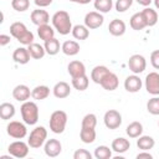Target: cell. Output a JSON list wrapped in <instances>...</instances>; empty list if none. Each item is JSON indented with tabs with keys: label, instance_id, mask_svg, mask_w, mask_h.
I'll use <instances>...</instances> for the list:
<instances>
[{
	"label": "cell",
	"instance_id": "cell-43",
	"mask_svg": "<svg viewBox=\"0 0 159 159\" xmlns=\"http://www.w3.org/2000/svg\"><path fill=\"white\" fill-rule=\"evenodd\" d=\"M150 63L155 70H159V50H155L150 53Z\"/></svg>",
	"mask_w": 159,
	"mask_h": 159
},
{
	"label": "cell",
	"instance_id": "cell-5",
	"mask_svg": "<svg viewBox=\"0 0 159 159\" xmlns=\"http://www.w3.org/2000/svg\"><path fill=\"white\" fill-rule=\"evenodd\" d=\"M46 139H47V129L43 125H39L31 130L27 143H29L30 148L37 149L46 143Z\"/></svg>",
	"mask_w": 159,
	"mask_h": 159
},
{
	"label": "cell",
	"instance_id": "cell-35",
	"mask_svg": "<svg viewBox=\"0 0 159 159\" xmlns=\"http://www.w3.org/2000/svg\"><path fill=\"white\" fill-rule=\"evenodd\" d=\"M88 84H89V78L87 77V75L72 78V86L77 91H86L88 88Z\"/></svg>",
	"mask_w": 159,
	"mask_h": 159
},
{
	"label": "cell",
	"instance_id": "cell-13",
	"mask_svg": "<svg viewBox=\"0 0 159 159\" xmlns=\"http://www.w3.org/2000/svg\"><path fill=\"white\" fill-rule=\"evenodd\" d=\"M142 86H143V82H142V80H140V77L138 75H134L133 73V75L128 76L124 80V88L129 93H137V92H139L140 88H142Z\"/></svg>",
	"mask_w": 159,
	"mask_h": 159
},
{
	"label": "cell",
	"instance_id": "cell-39",
	"mask_svg": "<svg viewBox=\"0 0 159 159\" xmlns=\"http://www.w3.org/2000/svg\"><path fill=\"white\" fill-rule=\"evenodd\" d=\"M147 111L153 116H159V97L154 96L147 103Z\"/></svg>",
	"mask_w": 159,
	"mask_h": 159
},
{
	"label": "cell",
	"instance_id": "cell-3",
	"mask_svg": "<svg viewBox=\"0 0 159 159\" xmlns=\"http://www.w3.org/2000/svg\"><path fill=\"white\" fill-rule=\"evenodd\" d=\"M20 112H21L24 123H26L29 125H34L37 123L40 113H39V107L35 102H32V101L22 102V104L20 107Z\"/></svg>",
	"mask_w": 159,
	"mask_h": 159
},
{
	"label": "cell",
	"instance_id": "cell-48",
	"mask_svg": "<svg viewBox=\"0 0 159 159\" xmlns=\"http://www.w3.org/2000/svg\"><path fill=\"white\" fill-rule=\"evenodd\" d=\"M71 2H76V4H81V5H86V4H89L92 0H70Z\"/></svg>",
	"mask_w": 159,
	"mask_h": 159
},
{
	"label": "cell",
	"instance_id": "cell-40",
	"mask_svg": "<svg viewBox=\"0 0 159 159\" xmlns=\"http://www.w3.org/2000/svg\"><path fill=\"white\" fill-rule=\"evenodd\" d=\"M11 6L19 12H24L30 7V0H11Z\"/></svg>",
	"mask_w": 159,
	"mask_h": 159
},
{
	"label": "cell",
	"instance_id": "cell-37",
	"mask_svg": "<svg viewBox=\"0 0 159 159\" xmlns=\"http://www.w3.org/2000/svg\"><path fill=\"white\" fill-rule=\"evenodd\" d=\"M94 158L96 159H109L112 158V148L107 145H99L94 149Z\"/></svg>",
	"mask_w": 159,
	"mask_h": 159
},
{
	"label": "cell",
	"instance_id": "cell-10",
	"mask_svg": "<svg viewBox=\"0 0 159 159\" xmlns=\"http://www.w3.org/2000/svg\"><path fill=\"white\" fill-rule=\"evenodd\" d=\"M103 22H104V17L98 11H89L84 16V25L89 30H94V29L101 27L103 25Z\"/></svg>",
	"mask_w": 159,
	"mask_h": 159
},
{
	"label": "cell",
	"instance_id": "cell-23",
	"mask_svg": "<svg viewBox=\"0 0 159 159\" xmlns=\"http://www.w3.org/2000/svg\"><path fill=\"white\" fill-rule=\"evenodd\" d=\"M80 50H81L80 43L77 41H73V40H67L61 46V51L66 56H75V55H77L80 52Z\"/></svg>",
	"mask_w": 159,
	"mask_h": 159
},
{
	"label": "cell",
	"instance_id": "cell-36",
	"mask_svg": "<svg viewBox=\"0 0 159 159\" xmlns=\"http://www.w3.org/2000/svg\"><path fill=\"white\" fill-rule=\"evenodd\" d=\"M93 5L98 12L106 14V12H109L112 10L114 4H113V0H94Z\"/></svg>",
	"mask_w": 159,
	"mask_h": 159
},
{
	"label": "cell",
	"instance_id": "cell-14",
	"mask_svg": "<svg viewBox=\"0 0 159 159\" xmlns=\"http://www.w3.org/2000/svg\"><path fill=\"white\" fill-rule=\"evenodd\" d=\"M30 19L32 21V24H35L36 26H41V25H46L50 21V15L46 10H42V7H39L36 10H32Z\"/></svg>",
	"mask_w": 159,
	"mask_h": 159
},
{
	"label": "cell",
	"instance_id": "cell-29",
	"mask_svg": "<svg viewBox=\"0 0 159 159\" xmlns=\"http://www.w3.org/2000/svg\"><path fill=\"white\" fill-rule=\"evenodd\" d=\"M129 25H130V27H132L133 30H135V31H140V30H143L144 27H147V24H145V21H144V17H143V15H142V11H140V12H135L134 15H132V17H130V20H129Z\"/></svg>",
	"mask_w": 159,
	"mask_h": 159
},
{
	"label": "cell",
	"instance_id": "cell-34",
	"mask_svg": "<svg viewBox=\"0 0 159 159\" xmlns=\"http://www.w3.org/2000/svg\"><path fill=\"white\" fill-rule=\"evenodd\" d=\"M71 34L76 40H86L89 36V29L86 25H75Z\"/></svg>",
	"mask_w": 159,
	"mask_h": 159
},
{
	"label": "cell",
	"instance_id": "cell-38",
	"mask_svg": "<svg viewBox=\"0 0 159 159\" xmlns=\"http://www.w3.org/2000/svg\"><path fill=\"white\" fill-rule=\"evenodd\" d=\"M97 125V117L93 113H88L82 118L81 127L83 128H96Z\"/></svg>",
	"mask_w": 159,
	"mask_h": 159
},
{
	"label": "cell",
	"instance_id": "cell-16",
	"mask_svg": "<svg viewBox=\"0 0 159 159\" xmlns=\"http://www.w3.org/2000/svg\"><path fill=\"white\" fill-rule=\"evenodd\" d=\"M52 92H53V96L58 99H63V98H67L70 94H71V87L67 82L65 81H60L57 82L53 88H52Z\"/></svg>",
	"mask_w": 159,
	"mask_h": 159
},
{
	"label": "cell",
	"instance_id": "cell-12",
	"mask_svg": "<svg viewBox=\"0 0 159 159\" xmlns=\"http://www.w3.org/2000/svg\"><path fill=\"white\" fill-rule=\"evenodd\" d=\"M43 150H45V154L47 157L56 158L62 152V144H61V142L58 139L51 138V139H47L46 143L43 144Z\"/></svg>",
	"mask_w": 159,
	"mask_h": 159
},
{
	"label": "cell",
	"instance_id": "cell-46",
	"mask_svg": "<svg viewBox=\"0 0 159 159\" xmlns=\"http://www.w3.org/2000/svg\"><path fill=\"white\" fill-rule=\"evenodd\" d=\"M143 158H147V159H152L153 155L149 153V150H142L140 153L137 154V159H143Z\"/></svg>",
	"mask_w": 159,
	"mask_h": 159
},
{
	"label": "cell",
	"instance_id": "cell-49",
	"mask_svg": "<svg viewBox=\"0 0 159 159\" xmlns=\"http://www.w3.org/2000/svg\"><path fill=\"white\" fill-rule=\"evenodd\" d=\"M153 2H154V6L159 10V0H153Z\"/></svg>",
	"mask_w": 159,
	"mask_h": 159
},
{
	"label": "cell",
	"instance_id": "cell-47",
	"mask_svg": "<svg viewBox=\"0 0 159 159\" xmlns=\"http://www.w3.org/2000/svg\"><path fill=\"white\" fill-rule=\"evenodd\" d=\"M139 5H142V6H145V7H148L150 4H152V1L153 0H135Z\"/></svg>",
	"mask_w": 159,
	"mask_h": 159
},
{
	"label": "cell",
	"instance_id": "cell-41",
	"mask_svg": "<svg viewBox=\"0 0 159 159\" xmlns=\"http://www.w3.org/2000/svg\"><path fill=\"white\" fill-rule=\"evenodd\" d=\"M132 5H133V0H117L116 4H114V7L118 12H124Z\"/></svg>",
	"mask_w": 159,
	"mask_h": 159
},
{
	"label": "cell",
	"instance_id": "cell-7",
	"mask_svg": "<svg viewBox=\"0 0 159 159\" xmlns=\"http://www.w3.org/2000/svg\"><path fill=\"white\" fill-rule=\"evenodd\" d=\"M29 143H25L22 140H15L12 143H10L9 148H7V152L10 155H12L14 158H19V159H22L25 157H27L29 154Z\"/></svg>",
	"mask_w": 159,
	"mask_h": 159
},
{
	"label": "cell",
	"instance_id": "cell-42",
	"mask_svg": "<svg viewBox=\"0 0 159 159\" xmlns=\"http://www.w3.org/2000/svg\"><path fill=\"white\" fill-rule=\"evenodd\" d=\"M73 159H92V154L86 149H77L73 153Z\"/></svg>",
	"mask_w": 159,
	"mask_h": 159
},
{
	"label": "cell",
	"instance_id": "cell-2",
	"mask_svg": "<svg viewBox=\"0 0 159 159\" xmlns=\"http://www.w3.org/2000/svg\"><path fill=\"white\" fill-rule=\"evenodd\" d=\"M10 35L25 46H29L35 40L34 34L30 30H27V27L24 22H20V21L12 22L10 25Z\"/></svg>",
	"mask_w": 159,
	"mask_h": 159
},
{
	"label": "cell",
	"instance_id": "cell-1",
	"mask_svg": "<svg viewBox=\"0 0 159 159\" xmlns=\"http://www.w3.org/2000/svg\"><path fill=\"white\" fill-rule=\"evenodd\" d=\"M52 26L53 29L60 34V35H68L70 32H72V22H71V17L70 14L65 10H58L53 14L52 19Z\"/></svg>",
	"mask_w": 159,
	"mask_h": 159
},
{
	"label": "cell",
	"instance_id": "cell-45",
	"mask_svg": "<svg viewBox=\"0 0 159 159\" xmlns=\"http://www.w3.org/2000/svg\"><path fill=\"white\" fill-rule=\"evenodd\" d=\"M10 35H5V34H1L0 35V46H6L7 43H10Z\"/></svg>",
	"mask_w": 159,
	"mask_h": 159
},
{
	"label": "cell",
	"instance_id": "cell-22",
	"mask_svg": "<svg viewBox=\"0 0 159 159\" xmlns=\"http://www.w3.org/2000/svg\"><path fill=\"white\" fill-rule=\"evenodd\" d=\"M109 72H111V71L108 70V67H106V66H103V65L94 66V67L92 68V71H91V80H92L94 83L99 84L101 81L104 78V76H106L107 73H109Z\"/></svg>",
	"mask_w": 159,
	"mask_h": 159
},
{
	"label": "cell",
	"instance_id": "cell-33",
	"mask_svg": "<svg viewBox=\"0 0 159 159\" xmlns=\"http://www.w3.org/2000/svg\"><path fill=\"white\" fill-rule=\"evenodd\" d=\"M155 145V140L150 135H140L137 139V147L140 150H150Z\"/></svg>",
	"mask_w": 159,
	"mask_h": 159
},
{
	"label": "cell",
	"instance_id": "cell-9",
	"mask_svg": "<svg viewBox=\"0 0 159 159\" xmlns=\"http://www.w3.org/2000/svg\"><path fill=\"white\" fill-rule=\"evenodd\" d=\"M103 122L108 129H117L122 124V114L116 109H109L104 113Z\"/></svg>",
	"mask_w": 159,
	"mask_h": 159
},
{
	"label": "cell",
	"instance_id": "cell-8",
	"mask_svg": "<svg viewBox=\"0 0 159 159\" xmlns=\"http://www.w3.org/2000/svg\"><path fill=\"white\" fill-rule=\"evenodd\" d=\"M128 67L129 70L134 73V75H139L142 72H144V70L147 68V61H145V57L139 55V53H135V55H132L128 60Z\"/></svg>",
	"mask_w": 159,
	"mask_h": 159
},
{
	"label": "cell",
	"instance_id": "cell-11",
	"mask_svg": "<svg viewBox=\"0 0 159 159\" xmlns=\"http://www.w3.org/2000/svg\"><path fill=\"white\" fill-rule=\"evenodd\" d=\"M144 86H145V89L148 93H150L153 96H158L159 94V73L149 72L145 77Z\"/></svg>",
	"mask_w": 159,
	"mask_h": 159
},
{
	"label": "cell",
	"instance_id": "cell-50",
	"mask_svg": "<svg viewBox=\"0 0 159 159\" xmlns=\"http://www.w3.org/2000/svg\"><path fill=\"white\" fill-rule=\"evenodd\" d=\"M158 127H159V120H158Z\"/></svg>",
	"mask_w": 159,
	"mask_h": 159
},
{
	"label": "cell",
	"instance_id": "cell-26",
	"mask_svg": "<svg viewBox=\"0 0 159 159\" xmlns=\"http://www.w3.org/2000/svg\"><path fill=\"white\" fill-rule=\"evenodd\" d=\"M142 15L144 17L147 26H149V27L154 26L158 22V12L152 7H145L144 10H142Z\"/></svg>",
	"mask_w": 159,
	"mask_h": 159
},
{
	"label": "cell",
	"instance_id": "cell-18",
	"mask_svg": "<svg viewBox=\"0 0 159 159\" xmlns=\"http://www.w3.org/2000/svg\"><path fill=\"white\" fill-rule=\"evenodd\" d=\"M125 30H127L125 22L123 20H119V19L112 20L108 25V31L113 36H122L125 34Z\"/></svg>",
	"mask_w": 159,
	"mask_h": 159
},
{
	"label": "cell",
	"instance_id": "cell-21",
	"mask_svg": "<svg viewBox=\"0 0 159 159\" xmlns=\"http://www.w3.org/2000/svg\"><path fill=\"white\" fill-rule=\"evenodd\" d=\"M112 150L114 153H118V154H123L125 153L129 148H130V142L123 137H119V138H116L113 142H112Z\"/></svg>",
	"mask_w": 159,
	"mask_h": 159
},
{
	"label": "cell",
	"instance_id": "cell-44",
	"mask_svg": "<svg viewBox=\"0 0 159 159\" xmlns=\"http://www.w3.org/2000/svg\"><path fill=\"white\" fill-rule=\"evenodd\" d=\"M52 1H53V0H34L35 5L39 6V7H46V6L51 5Z\"/></svg>",
	"mask_w": 159,
	"mask_h": 159
},
{
	"label": "cell",
	"instance_id": "cell-6",
	"mask_svg": "<svg viewBox=\"0 0 159 159\" xmlns=\"http://www.w3.org/2000/svg\"><path fill=\"white\" fill-rule=\"evenodd\" d=\"M26 124V123H25ZM22 122L19 120H11L9 122V124L6 125V132L11 138L15 139H22L26 137L27 134V128Z\"/></svg>",
	"mask_w": 159,
	"mask_h": 159
},
{
	"label": "cell",
	"instance_id": "cell-28",
	"mask_svg": "<svg viewBox=\"0 0 159 159\" xmlns=\"http://www.w3.org/2000/svg\"><path fill=\"white\" fill-rule=\"evenodd\" d=\"M62 45H60V41L56 39V37H52L47 41H45L43 43V47L46 50V53L50 55V56H55L60 52V48H61Z\"/></svg>",
	"mask_w": 159,
	"mask_h": 159
},
{
	"label": "cell",
	"instance_id": "cell-32",
	"mask_svg": "<svg viewBox=\"0 0 159 159\" xmlns=\"http://www.w3.org/2000/svg\"><path fill=\"white\" fill-rule=\"evenodd\" d=\"M96 130L94 128H83L81 127V132H80V138L84 144H92L96 140Z\"/></svg>",
	"mask_w": 159,
	"mask_h": 159
},
{
	"label": "cell",
	"instance_id": "cell-27",
	"mask_svg": "<svg viewBox=\"0 0 159 159\" xmlns=\"http://www.w3.org/2000/svg\"><path fill=\"white\" fill-rule=\"evenodd\" d=\"M37 35L45 42V41L50 40V39L55 37V29H53V26H50L48 24L37 26Z\"/></svg>",
	"mask_w": 159,
	"mask_h": 159
},
{
	"label": "cell",
	"instance_id": "cell-30",
	"mask_svg": "<svg viewBox=\"0 0 159 159\" xmlns=\"http://www.w3.org/2000/svg\"><path fill=\"white\" fill-rule=\"evenodd\" d=\"M27 50H29L30 56H31L32 58H35V60H40V58H42V57L46 55L45 47H43L42 45H40V43H36V42L30 43V45L27 46Z\"/></svg>",
	"mask_w": 159,
	"mask_h": 159
},
{
	"label": "cell",
	"instance_id": "cell-19",
	"mask_svg": "<svg viewBox=\"0 0 159 159\" xmlns=\"http://www.w3.org/2000/svg\"><path fill=\"white\" fill-rule=\"evenodd\" d=\"M67 71H68L70 76H71L72 78H75V77L86 75V66H84L83 62L75 60V61H71V62L68 63V66H67Z\"/></svg>",
	"mask_w": 159,
	"mask_h": 159
},
{
	"label": "cell",
	"instance_id": "cell-31",
	"mask_svg": "<svg viewBox=\"0 0 159 159\" xmlns=\"http://www.w3.org/2000/svg\"><path fill=\"white\" fill-rule=\"evenodd\" d=\"M50 96V88L45 84H40V86H36L32 91H31V97L36 101H42V99H46L47 97Z\"/></svg>",
	"mask_w": 159,
	"mask_h": 159
},
{
	"label": "cell",
	"instance_id": "cell-4",
	"mask_svg": "<svg viewBox=\"0 0 159 159\" xmlns=\"http://www.w3.org/2000/svg\"><path fill=\"white\" fill-rule=\"evenodd\" d=\"M67 113L65 111H55L51 113L50 116V129L51 132H53L55 134H61L65 132L66 129V124H67Z\"/></svg>",
	"mask_w": 159,
	"mask_h": 159
},
{
	"label": "cell",
	"instance_id": "cell-24",
	"mask_svg": "<svg viewBox=\"0 0 159 159\" xmlns=\"http://www.w3.org/2000/svg\"><path fill=\"white\" fill-rule=\"evenodd\" d=\"M125 133L129 138H138L142 135L143 133V124L138 120H134L132 123H129L125 128Z\"/></svg>",
	"mask_w": 159,
	"mask_h": 159
},
{
	"label": "cell",
	"instance_id": "cell-25",
	"mask_svg": "<svg viewBox=\"0 0 159 159\" xmlns=\"http://www.w3.org/2000/svg\"><path fill=\"white\" fill-rule=\"evenodd\" d=\"M15 106L10 102H4L0 104V117L4 120H9L15 116Z\"/></svg>",
	"mask_w": 159,
	"mask_h": 159
},
{
	"label": "cell",
	"instance_id": "cell-20",
	"mask_svg": "<svg viewBox=\"0 0 159 159\" xmlns=\"http://www.w3.org/2000/svg\"><path fill=\"white\" fill-rule=\"evenodd\" d=\"M30 57L27 47H17L12 53V60L19 65H26L30 61Z\"/></svg>",
	"mask_w": 159,
	"mask_h": 159
},
{
	"label": "cell",
	"instance_id": "cell-17",
	"mask_svg": "<svg viewBox=\"0 0 159 159\" xmlns=\"http://www.w3.org/2000/svg\"><path fill=\"white\" fill-rule=\"evenodd\" d=\"M31 96V91L26 84H17L12 89V97L17 102H26Z\"/></svg>",
	"mask_w": 159,
	"mask_h": 159
},
{
	"label": "cell",
	"instance_id": "cell-15",
	"mask_svg": "<svg viewBox=\"0 0 159 159\" xmlns=\"http://www.w3.org/2000/svg\"><path fill=\"white\" fill-rule=\"evenodd\" d=\"M99 84H101V86L103 87V89H106V91H114V89H117L118 86H119L118 76H117L116 73H113V72H109V73H107V75L104 76V78L101 81Z\"/></svg>",
	"mask_w": 159,
	"mask_h": 159
}]
</instances>
